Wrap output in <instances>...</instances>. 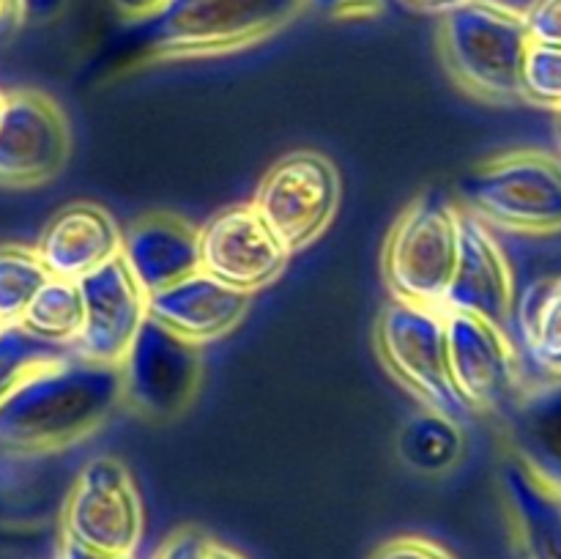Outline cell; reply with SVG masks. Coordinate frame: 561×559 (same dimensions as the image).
I'll return each instance as SVG.
<instances>
[{
  "mask_svg": "<svg viewBox=\"0 0 561 559\" xmlns=\"http://www.w3.org/2000/svg\"><path fill=\"white\" fill-rule=\"evenodd\" d=\"M301 9L307 0H164L142 38L153 58H208L266 42Z\"/></svg>",
  "mask_w": 561,
  "mask_h": 559,
  "instance_id": "cell-3",
  "label": "cell"
},
{
  "mask_svg": "<svg viewBox=\"0 0 561 559\" xmlns=\"http://www.w3.org/2000/svg\"><path fill=\"white\" fill-rule=\"evenodd\" d=\"M20 327L44 343L69 349L82 327L80 280L49 277L25 307Z\"/></svg>",
  "mask_w": 561,
  "mask_h": 559,
  "instance_id": "cell-21",
  "label": "cell"
},
{
  "mask_svg": "<svg viewBox=\"0 0 561 559\" xmlns=\"http://www.w3.org/2000/svg\"><path fill=\"white\" fill-rule=\"evenodd\" d=\"M250 305L252 294L230 288L197 269L190 277L148 294V318L190 343L206 345L233 332L250 312Z\"/></svg>",
  "mask_w": 561,
  "mask_h": 559,
  "instance_id": "cell-16",
  "label": "cell"
},
{
  "mask_svg": "<svg viewBox=\"0 0 561 559\" xmlns=\"http://www.w3.org/2000/svg\"><path fill=\"white\" fill-rule=\"evenodd\" d=\"M58 559H135V554H110L88 548L82 543L71 540V537H60V551Z\"/></svg>",
  "mask_w": 561,
  "mask_h": 559,
  "instance_id": "cell-29",
  "label": "cell"
},
{
  "mask_svg": "<svg viewBox=\"0 0 561 559\" xmlns=\"http://www.w3.org/2000/svg\"><path fill=\"white\" fill-rule=\"evenodd\" d=\"M520 345L540 370L561 378V277H542L515 299Z\"/></svg>",
  "mask_w": 561,
  "mask_h": 559,
  "instance_id": "cell-20",
  "label": "cell"
},
{
  "mask_svg": "<svg viewBox=\"0 0 561 559\" xmlns=\"http://www.w3.org/2000/svg\"><path fill=\"white\" fill-rule=\"evenodd\" d=\"M110 3L126 20H148V16H153L162 9L164 0H110Z\"/></svg>",
  "mask_w": 561,
  "mask_h": 559,
  "instance_id": "cell-30",
  "label": "cell"
},
{
  "mask_svg": "<svg viewBox=\"0 0 561 559\" xmlns=\"http://www.w3.org/2000/svg\"><path fill=\"white\" fill-rule=\"evenodd\" d=\"M502 497L515 559H561V480L513 453L502 469Z\"/></svg>",
  "mask_w": 561,
  "mask_h": 559,
  "instance_id": "cell-15",
  "label": "cell"
},
{
  "mask_svg": "<svg viewBox=\"0 0 561 559\" xmlns=\"http://www.w3.org/2000/svg\"><path fill=\"white\" fill-rule=\"evenodd\" d=\"M208 543L211 537L206 532L195 529V526H181L153 551L151 559H206Z\"/></svg>",
  "mask_w": 561,
  "mask_h": 559,
  "instance_id": "cell-27",
  "label": "cell"
},
{
  "mask_svg": "<svg viewBox=\"0 0 561 559\" xmlns=\"http://www.w3.org/2000/svg\"><path fill=\"white\" fill-rule=\"evenodd\" d=\"M71 157L64 107L36 88L5 91L0 102V186L33 190L58 179Z\"/></svg>",
  "mask_w": 561,
  "mask_h": 559,
  "instance_id": "cell-10",
  "label": "cell"
},
{
  "mask_svg": "<svg viewBox=\"0 0 561 559\" xmlns=\"http://www.w3.org/2000/svg\"><path fill=\"white\" fill-rule=\"evenodd\" d=\"M557 135H559V142H561V107L557 110Z\"/></svg>",
  "mask_w": 561,
  "mask_h": 559,
  "instance_id": "cell-35",
  "label": "cell"
},
{
  "mask_svg": "<svg viewBox=\"0 0 561 559\" xmlns=\"http://www.w3.org/2000/svg\"><path fill=\"white\" fill-rule=\"evenodd\" d=\"M124 403L148 420H173L195 400L203 378V345L146 318L118 365Z\"/></svg>",
  "mask_w": 561,
  "mask_h": 559,
  "instance_id": "cell-9",
  "label": "cell"
},
{
  "mask_svg": "<svg viewBox=\"0 0 561 559\" xmlns=\"http://www.w3.org/2000/svg\"><path fill=\"white\" fill-rule=\"evenodd\" d=\"M524 22L531 42L561 47V0H531L524 9Z\"/></svg>",
  "mask_w": 561,
  "mask_h": 559,
  "instance_id": "cell-26",
  "label": "cell"
},
{
  "mask_svg": "<svg viewBox=\"0 0 561 559\" xmlns=\"http://www.w3.org/2000/svg\"><path fill=\"white\" fill-rule=\"evenodd\" d=\"M520 99L535 107H561V47L557 44H529L520 75Z\"/></svg>",
  "mask_w": 561,
  "mask_h": 559,
  "instance_id": "cell-24",
  "label": "cell"
},
{
  "mask_svg": "<svg viewBox=\"0 0 561 559\" xmlns=\"http://www.w3.org/2000/svg\"><path fill=\"white\" fill-rule=\"evenodd\" d=\"M121 261L146 294L168 288L201 269L197 228L179 214H142L126 225Z\"/></svg>",
  "mask_w": 561,
  "mask_h": 559,
  "instance_id": "cell-18",
  "label": "cell"
},
{
  "mask_svg": "<svg viewBox=\"0 0 561 559\" xmlns=\"http://www.w3.org/2000/svg\"><path fill=\"white\" fill-rule=\"evenodd\" d=\"M124 228L113 214L93 201L58 208L36 241V252L49 277L82 280L104 263L121 258Z\"/></svg>",
  "mask_w": 561,
  "mask_h": 559,
  "instance_id": "cell-17",
  "label": "cell"
},
{
  "mask_svg": "<svg viewBox=\"0 0 561 559\" xmlns=\"http://www.w3.org/2000/svg\"><path fill=\"white\" fill-rule=\"evenodd\" d=\"M343 179L327 153L301 148L285 153L263 173L252 206L274 230L288 255L321 239L337 217Z\"/></svg>",
  "mask_w": 561,
  "mask_h": 559,
  "instance_id": "cell-7",
  "label": "cell"
},
{
  "mask_svg": "<svg viewBox=\"0 0 561 559\" xmlns=\"http://www.w3.org/2000/svg\"><path fill=\"white\" fill-rule=\"evenodd\" d=\"M206 559H247V557L241 551H236V548L225 546V543L211 540V543H208Z\"/></svg>",
  "mask_w": 561,
  "mask_h": 559,
  "instance_id": "cell-33",
  "label": "cell"
},
{
  "mask_svg": "<svg viewBox=\"0 0 561 559\" xmlns=\"http://www.w3.org/2000/svg\"><path fill=\"white\" fill-rule=\"evenodd\" d=\"M22 22L20 0H0V33L11 31Z\"/></svg>",
  "mask_w": 561,
  "mask_h": 559,
  "instance_id": "cell-32",
  "label": "cell"
},
{
  "mask_svg": "<svg viewBox=\"0 0 561 559\" xmlns=\"http://www.w3.org/2000/svg\"><path fill=\"white\" fill-rule=\"evenodd\" d=\"M49 280L36 247L0 244V327L20 323L22 312Z\"/></svg>",
  "mask_w": 561,
  "mask_h": 559,
  "instance_id": "cell-22",
  "label": "cell"
},
{
  "mask_svg": "<svg viewBox=\"0 0 561 559\" xmlns=\"http://www.w3.org/2000/svg\"><path fill=\"white\" fill-rule=\"evenodd\" d=\"M463 208L510 233H561V157L515 148L485 159L466 184Z\"/></svg>",
  "mask_w": 561,
  "mask_h": 559,
  "instance_id": "cell-4",
  "label": "cell"
},
{
  "mask_svg": "<svg viewBox=\"0 0 561 559\" xmlns=\"http://www.w3.org/2000/svg\"><path fill=\"white\" fill-rule=\"evenodd\" d=\"M370 559H458L444 543L425 535H398L383 540Z\"/></svg>",
  "mask_w": 561,
  "mask_h": 559,
  "instance_id": "cell-25",
  "label": "cell"
},
{
  "mask_svg": "<svg viewBox=\"0 0 561 559\" xmlns=\"http://www.w3.org/2000/svg\"><path fill=\"white\" fill-rule=\"evenodd\" d=\"M411 3H420V5H442V9H447V5L458 3V0H411Z\"/></svg>",
  "mask_w": 561,
  "mask_h": 559,
  "instance_id": "cell-34",
  "label": "cell"
},
{
  "mask_svg": "<svg viewBox=\"0 0 561 559\" xmlns=\"http://www.w3.org/2000/svg\"><path fill=\"white\" fill-rule=\"evenodd\" d=\"M524 11L502 0H458L442 11L438 53L460 91L488 104H515L529 53Z\"/></svg>",
  "mask_w": 561,
  "mask_h": 559,
  "instance_id": "cell-2",
  "label": "cell"
},
{
  "mask_svg": "<svg viewBox=\"0 0 561 559\" xmlns=\"http://www.w3.org/2000/svg\"><path fill=\"white\" fill-rule=\"evenodd\" d=\"M0 102H3V91H0Z\"/></svg>",
  "mask_w": 561,
  "mask_h": 559,
  "instance_id": "cell-36",
  "label": "cell"
},
{
  "mask_svg": "<svg viewBox=\"0 0 561 559\" xmlns=\"http://www.w3.org/2000/svg\"><path fill=\"white\" fill-rule=\"evenodd\" d=\"M197 252L201 272L244 294L272 285L290 261L288 250L252 203L222 208L197 228Z\"/></svg>",
  "mask_w": 561,
  "mask_h": 559,
  "instance_id": "cell-12",
  "label": "cell"
},
{
  "mask_svg": "<svg viewBox=\"0 0 561 559\" xmlns=\"http://www.w3.org/2000/svg\"><path fill=\"white\" fill-rule=\"evenodd\" d=\"M66 354H71V351L64 349V345H53L33 338L20 323L0 327V403L27 373Z\"/></svg>",
  "mask_w": 561,
  "mask_h": 559,
  "instance_id": "cell-23",
  "label": "cell"
},
{
  "mask_svg": "<svg viewBox=\"0 0 561 559\" xmlns=\"http://www.w3.org/2000/svg\"><path fill=\"white\" fill-rule=\"evenodd\" d=\"M376 351L383 367L420 400L425 409L463 420L469 414L449 370L447 316L442 307L389 299L378 312Z\"/></svg>",
  "mask_w": 561,
  "mask_h": 559,
  "instance_id": "cell-6",
  "label": "cell"
},
{
  "mask_svg": "<svg viewBox=\"0 0 561 559\" xmlns=\"http://www.w3.org/2000/svg\"><path fill=\"white\" fill-rule=\"evenodd\" d=\"M515 272L507 252L469 208H460L458 261L442 299V310L469 312L507 327L515 310Z\"/></svg>",
  "mask_w": 561,
  "mask_h": 559,
  "instance_id": "cell-14",
  "label": "cell"
},
{
  "mask_svg": "<svg viewBox=\"0 0 561 559\" xmlns=\"http://www.w3.org/2000/svg\"><path fill=\"white\" fill-rule=\"evenodd\" d=\"M398 455L411 471L438 477L453 471L466 455V433L460 420L422 406L398 433Z\"/></svg>",
  "mask_w": 561,
  "mask_h": 559,
  "instance_id": "cell-19",
  "label": "cell"
},
{
  "mask_svg": "<svg viewBox=\"0 0 561 559\" xmlns=\"http://www.w3.org/2000/svg\"><path fill=\"white\" fill-rule=\"evenodd\" d=\"M22 20H49L64 9V0H20Z\"/></svg>",
  "mask_w": 561,
  "mask_h": 559,
  "instance_id": "cell-31",
  "label": "cell"
},
{
  "mask_svg": "<svg viewBox=\"0 0 561 559\" xmlns=\"http://www.w3.org/2000/svg\"><path fill=\"white\" fill-rule=\"evenodd\" d=\"M460 206L425 190L398 214L383 241V280L394 299L442 307L458 261Z\"/></svg>",
  "mask_w": 561,
  "mask_h": 559,
  "instance_id": "cell-5",
  "label": "cell"
},
{
  "mask_svg": "<svg viewBox=\"0 0 561 559\" xmlns=\"http://www.w3.org/2000/svg\"><path fill=\"white\" fill-rule=\"evenodd\" d=\"M447 316L449 370L455 389L469 411H499L518 398L524 370L507 329L469 312Z\"/></svg>",
  "mask_w": 561,
  "mask_h": 559,
  "instance_id": "cell-11",
  "label": "cell"
},
{
  "mask_svg": "<svg viewBox=\"0 0 561 559\" xmlns=\"http://www.w3.org/2000/svg\"><path fill=\"white\" fill-rule=\"evenodd\" d=\"M146 532V507L129 466L96 455L75 477L60 510V537L110 554H135Z\"/></svg>",
  "mask_w": 561,
  "mask_h": 559,
  "instance_id": "cell-8",
  "label": "cell"
},
{
  "mask_svg": "<svg viewBox=\"0 0 561 559\" xmlns=\"http://www.w3.org/2000/svg\"><path fill=\"white\" fill-rule=\"evenodd\" d=\"M124 403L115 365L66 354L27 373L0 403V449L49 455L102 427Z\"/></svg>",
  "mask_w": 561,
  "mask_h": 559,
  "instance_id": "cell-1",
  "label": "cell"
},
{
  "mask_svg": "<svg viewBox=\"0 0 561 559\" xmlns=\"http://www.w3.org/2000/svg\"><path fill=\"white\" fill-rule=\"evenodd\" d=\"M82 327L69 351L99 365H121L148 318V294L121 258L80 280Z\"/></svg>",
  "mask_w": 561,
  "mask_h": 559,
  "instance_id": "cell-13",
  "label": "cell"
},
{
  "mask_svg": "<svg viewBox=\"0 0 561 559\" xmlns=\"http://www.w3.org/2000/svg\"><path fill=\"white\" fill-rule=\"evenodd\" d=\"M307 5L334 20H367L381 14L389 0H307Z\"/></svg>",
  "mask_w": 561,
  "mask_h": 559,
  "instance_id": "cell-28",
  "label": "cell"
}]
</instances>
